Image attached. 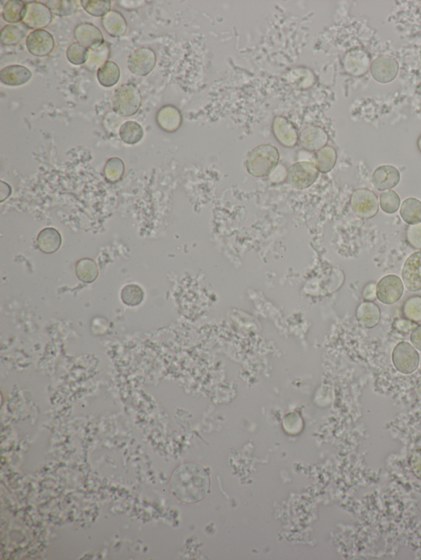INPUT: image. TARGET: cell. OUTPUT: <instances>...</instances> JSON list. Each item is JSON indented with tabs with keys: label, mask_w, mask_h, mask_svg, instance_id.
Listing matches in <instances>:
<instances>
[{
	"label": "cell",
	"mask_w": 421,
	"mask_h": 560,
	"mask_svg": "<svg viewBox=\"0 0 421 560\" xmlns=\"http://www.w3.org/2000/svg\"><path fill=\"white\" fill-rule=\"evenodd\" d=\"M370 57L365 50L352 49L345 54L343 66L348 74L353 77H363L370 69Z\"/></svg>",
	"instance_id": "13"
},
{
	"label": "cell",
	"mask_w": 421,
	"mask_h": 560,
	"mask_svg": "<svg viewBox=\"0 0 421 560\" xmlns=\"http://www.w3.org/2000/svg\"><path fill=\"white\" fill-rule=\"evenodd\" d=\"M400 215L408 224L421 222V202L416 198H408L403 200Z\"/></svg>",
	"instance_id": "25"
},
{
	"label": "cell",
	"mask_w": 421,
	"mask_h": 560,
	"mask_svg": "<svg viewBox=\"0 0 421 560\" xmlns=\"http://www.w3.org/2000/svg\"><path fill=\"white\" fill-rule=\"evenodd\" d=\"M362 296L365 302H374L377 299V284L374 282L367 283L362 291Z\"/></svg>",
	"instance_id": "40"
},
{
	"label": "cell",
	"mask_w": 421,
	"mask_h": 560,
	"mask_svg": "<svg viewBox=\"0 0 421 560\" xmlns=\"http://www.w3.org/2000/svg\"><path fill=\"white\" fill-rule=\"evenodd\" d=\"M352 211L361 219H372L378 212V200L374 192L360 188L353 192L351 198Z\"/></svg>",
	"instance_id": "6"
},
{
	"label": "cell",
	"mask_w": 421,
	"mask_h": 560,
	"mask_svg": "<svg viewBox=\"0 0 421 560\" xmlns=\"http://www.w3.org/2000/svg\"><path fill=\"white\" fill-rule=\"evenodd\" d=\"M28 51L36 57H47L55 49L54 36L45 30H34L29 33L26 40Z\"/></svg>",
	"instance_id": "11"
},
{
	"label": "cell",
	"mask_w": 421,
	"mask_h": 560,
	"mask_svg": "<svg viewBox=\"0 0 421 560\" xmlns=\"http://www.w3.org/2000/svg\"><path fill=\"white\" fill-rule=\"evenodd\" d=\"M402 312L407 320L415 323L421 321V296H412L403 304Z\"/></svg>",
	"instance_id": "36"
},
{
	"label": "cell",
	"mask_w": 421,
	"mask_h": 560,
	"mask_svg": "<svg viewBox=\"0 0 421 560\" xmlns=\"http://www.w3.org/2000/svg\"><path fill=\"white\" fill-rule=\"evenodd\" d=\"M61 235L56 229L47 228L41 231L37 237L38 248L45 253L51 254L57 252L60 248Z\"/></svg>",
	"instance_id": "23"
},
{
	"label": "cell",
	"mask_w": 421,
	"mask_h": 560,
	"mask_svg": "<svg viewBox=\"0 0 421 560\" xmlns=\"http://www.w3.org/2000/svg\"><path fill=\"white\" fill-rule=\"evenodd\" d=\"M401 175L395 166L385 165L378 167L372 174V183L378 191L390 190L398 186Z\"/></svg>",
	"instance_id": "16"
},
{
	"label": "cell",
	"mask_w": 421,
	"mask_h": 560,
	"mask_svg": "<svg viewBox=\"0 0 421 560\" xmlns=\"http://www.w3.org/2000/svg\"><path fill=\"white\" fill-rule=\"evenodd\" d=\"M81 5L87 14L95 18H104L111 11L110 0H82Z\"/></svg>",
	"instance_id": "31"
},
{
	"label": "cell",
	"mask_w": 421,
	"mask_h": 560,
	"mask_svg": "<svg viewBox=\"0 0 421 560\" xmlns=\"http://www.w3.org/2000/svg\"><path fill=\"white\" fill-rule=\"evenodd\" d=\"M418 149L420 150V152L421 153V135L420 136V137L418 139Z\"/></svg>",
	"instance_id": "44"
},
{
	"label": "cell",
	"mask_w": 421,
	"mask_h": 560,
	"mask_svg": "<svg viewBox=\"0 0 421 560\" xmlns=\"http://www.w3.org/2000/svg\"><path fill=\"white\" fill-rule=\"evenodd\" d=\"M156 119L158 126L168 132H177L182 124L181 111L170 104L161 107L158 110Z\"/></svg>",
	"instance_id": "19"
},
{
	"label": "cell",
	"mask_w": 421,
	"mask_h": 560,
	"mask_svg": "<svg viewBox=\"0 0 421 560\" xmlns=\"http://www.w3.org/2000/svg\"><path fill=\"white\" fill-rule=\"evenodd\" d=\"M394 327L400 332L407 334L412 331L416 327V325L413 321L407 319H398L395 320Z\"/></svg>",
	"instance_id": "41"
},
{
	"label": "cell",
	"mask_w": 421,
	"mask_h": 560,
	"mask_svg": "<svg viewBox=\"0 0 421 560\" xmlns=\"http://www.w3.org/2000/svg\"><path fill=\"white\" fill-rule=\"evenodd\" d=\"M273 131L275 137L285 148H293L297 145L299 135L293 123L282 116L273 120Z\"/></svg>",
	"instance_id": "15"
},
{
	"label": "cell",
	"mask_w": 421,
	"mask_h": 560,
	"mask_svg": "<svg viewBox=\"0 0 421 560\" xmlns=\"http://www.w3.org/2000/svg\"><path fill=\"white\" fill-rule=\"evenodd\" d=\"M32 78V73L22 65L7 66L0 72V80L3 84L20 86L27 84Z\"/></svg>",
	"instance_id": "18"
},
{
	"label": "cell",
	"mask_w": 421,
	"mask_h": 560,
	"mask_svg": "<svg viewBox=\"0 0 421 560\" xmlns=\"http://www.w3.org/2000/svg\"><path fill=\"white\" fill-rule=\"evenodd\" d=\"M280 154L276 146L265 144L257 146L249 154L246 167L253 177L269 176L277 169Z\"/></svg>",
	"instance_id": "2"
},
{
	"label": "cell",
	"mask_w": 421,
	"mask_h": 560,
	"mask_svg": "<svg viewBox=\"0 0 421 560\" xmlns=\"http://www.w3.org/2000/svg\"><path fill=\"white\" fill-rule=\"evenodd\" d=\"M141 106V91L132 82L120 86L112 98V107L116 115L128 118L139 111Z\"/></svg>",
	"instance_id": "3"
},
{
	"label": "cell",
	"mask_w": 421,
	"mask_h": 560,
	"mask_svg": "<svg viewBox=\"0 0 421 560\" xmlns=\"http://www.w3.org/2000/svg\"><path fill=\"white\" fill-rule=\"evenodd\" d=\"M27 8V4L21 0H10L3 8V19L10 24L23 23Z\"/></svg>",
	"instance_id": "24"
},
{
	"label": "cell",
	"mask_w": 421,
	"mask_h": 560,
	"mask_svg": "<svg viewBox=\"0 0 421 560\" xmlns=\"http://www.w3.org/2000/svg\"><path fill=\"white\" fill-rule=\"evenodd\" d=\"M319 175L315 163L299 161L291 165L286 172V181L295 189L303 190L316 182Z\"/></svg>",
	"instance_id": "4"
},
{
	"label": "cell",
	"mask_w": 421,
	"mask_h": 560,
	"mask_svg": "<svg viewBox=\"0 0 421 560\" xmlns=\"http://www.w3.org/2000/svg\"><path fill=\"white\" fill-rule=\"evenodd\" d=\"M299 140L304 149L308 152H319L327 145L329 137L322 128L310 126L302 130Z\"/></svg>",
	"instance_id": "17"
},
{
	"label": "cell",
	"mask_w": 421,
	"mask_h": 560,
	"mask_svg": "<svg viewBox=\"0 0 421 560\" xmlns=\"http://www.w3.org/2000/svg\"><path fill=\"white\" fill-rule=\"evenodd\" d=\"M29 28L23 23L10 24L2 29L0 33V41L4 45H16L28 36Z\"/></svg>",
	"instance_id": "22"
},
{
	"label": "cell",
	"mask_w": 421,
	"mask_h": 560,
	"mask_svg": "<svg viewBox=\"0 0 421 560\" xmlns=\"http://www.w3.org/2000/svg\"><path fill=\"white\" fill-rule=\"evenodd\" d=\"M47 5L53 15L68 16L76 14L78 5L74 0H52L47 1Z\"/></svg>",
	"instance_id": "32"
},
{
	"label": "cell",
	"mask_w": 421,
	"mask_h": 560,
	"mask_svg": "<svg viewBox=\"0 0 421 560\" xmlns=\"http://www.w3.org/2000/svg\"><path fill=\"white\" fill-rule=\"evenodd\" d=\"M120 67L113 61H107L98 71V80L104 87H112L117 84L120 79Z\"/></svg>",
	"instance_id": "26"
},
{
	"label": "cell",
	"mask_w": 421,
	"mask_h": 560,
	"mask_svg": "<svg viewBox=\"0 0 421 560\" xmlns=\"http://www.w3.org/2000/svg\"><path fill=\"white\" fill-rule=\"evenodd\" d=\"M406 238L411 248L421 250V222L408 226Z\"/></svg>",
	"instance_id": "38"
},
{
	"label": "cell",
	"mask_w": 421,
	"mask_h": 560,
	"mask_svg": "<svg viewBox=\"0 0 421 560\" xmlns=\"http://www.w3.org/2000/svg\"><path fill=\"white\" fill-rule=\"evenodd\" d=\"M157 54L153 49L141 47L133 51L128 57V68L133 74L146 77L155 68Z\"/></svg>",
	"instance_id": "7"
},
{
	"label": "cell",
	"mask_w": 421,
	"mask_h": 560,
	"mask_svg": "<svg viewBox=\"0 0 421 560\" xmlns=\"http://www.w3.org/2000/svg\"><path fill=\"white\" fill-rule=\"evenodd\" d=\"M73 35L78 43L90 50L98 49L106 43L102 32L91 23L78 25L74 29Z\"/></svg>",
	"instance_id": "14"
},
{
	"label": "cell",
	"mask_w": 421,
	"mask_h": 560,
	"mask_svg": "<svg viewBox=\"0 0 421 560\" xmlns=\"http://www.w3.org/2000/svg\"><path fill=\"white\" fill-rule=\"evenodd\" d=\"M410 465L414 475L421 480V450H416L411 454Z\"/></svg>",
	"instance_id": "39"
},
{
	"label": "cell",
	"mask_w": 421,
	"mask_h": 560,
	"mask_svg": "<svg viewBox=\"0 0 421 560\" xmlns=\"http://www.w3.org/2000/svg\"><path fill=\"white\" fill-rule=\"evenodd\" d=\"M337 154L336 150L331 145L324 146L317 152L315 165L319 172L327 174L330 172L336 165Z\"/></svg>",
	"instance_id": "27"
},
{
	"label": "cell",
	"mask_w": 421,
	"mask_h": 560,
	"mask_svg": "<svg viewBox=\"0 0 421 560\" xmlns=\"http://www.w3.org/2000/svg\"><path fill=\"white\" fill-rule=\"evenodd\" d=\"M27 12L23 23L34 30H44L52 24L54 15L47 4L39 2L27 3Z\"/></svg>",
	"instance_id": "10"
},
{
	"label": "cell",
	"mask_w": 421,
	"mask_h": 560,
	"mask_svg": "<svg viewBox=\"0 0 421 560\" xmlns=\"http://www.w3.org/2000/svg\"><path fill=\"white\" fill-rule=\"evenodd\" d=\"M416 394L420 397L421 399V379L419 380L418 383V386L416 388Z\"/></svg>",
	"instance_id": "43"
},
{
	"label": "cell",
	"mask_w": 421,
	"mask_h": 560,
	"mask_svg": "<svg viewBox=\"0 0 421 560\" xmlns=\"http://www.w3.org/2000/svg\"><path fill=\"white\" fill-rule=\"evenodd\" d=\"M356 317L363 327L372 329L380 321V308L373 302L362 303L357 308Z\"/></svg>",
	"instance_id": "21"
},
{
	"label": "cell",
	"mask_w": 421,
	"mask_h": 560,
	"mask_svg": "<svg viewBox=\"0 0 421 560\" xmlns=\"http://www.w3.org/2000/svg\"><path fill=\"white\" fill-rule=\"evenodd\" d=\"M404 284L398 275H387L377 283V299L385 305H393L401 299Z\"/></svg>",
	"instance_id": "8"
},
{
	"label": "cell",
	"mask_w": 421,
	"mask_h": 560,
	"mask_svg": "<svg viewBox=\"0 0 421 560\" xmlns=\"http://www.w3.org/2000/svg\"><path fill=\"white\" fill-rule=\"evenodd\" d=\"M209 488V475L203 467L195 463L181 466L172 476L173 494L183 503L198 502L207 495Z\"/></svg>",
	"instance_id": "1"
},
{
	"label": "cell",
	"mask_w": 421,
	"mask_h": 560,
	"mask_svg": "<svg viewBox=\"0 0 421 560\" xmlns=\"http://www.w3.org/2000/svg\"><path fill=\"white\" fill-rule=\"evenodd\" d=\"M110 56L111 47L106 43L98 49H91L89 60L85 65L86 68L91 72H94V71L98 72V69L106 64Z\"/></svg>",
	"instance_id": "29"
},
{
	"label": "cell",
	"mask_w": 421,
	"mask_h": 560,
	"mask_svg": "<svg viewBox=\"0 0 421 560\" xmlns=\"http://www.w3.org/2000/svg\"><path fill=\"white\" fill-rule=\"evenodd\" d=\"M144 292L141 287L136 284H128L121 291V299L128 306H137L143 302Z\"/></svg>",
	"instance_id": "37"
},
{
	"label": "cell",
	"mask_w": 421,
	"mask_h": 560,
	"mask_svg": "<svg viewBox=\"0 0 421 560\" xmlns=\"http://www.w3.org/2000/svg\"><path fill=\"white\" fill-rule=\"evenodd\" d=\"M144 132L143 128L135 121H128L122 124L120 129V137L124 143L135 145L143 139Z\"/></svg>",
	"instance_id": "28"
},
{
	"label": "cell",
	"mask_w": 421,
	"mask_h": 560,
	"mask_svg": "<svg viewBox=\"0 0 421 560\" xmlns=\"http://www.w3.org/2000/svg\"><path fill=\"white\" fill-rule=\"evenodd\" d=\"M67 58L73 65H86L90 57V50L78 43L69 45L66 52Z\"/></svg>",
	"instance_id": "33"
},
{
	"label": "cell",
	"mask_w": 421,
	"mask_h": 560,
	"mask_svg": "<svg viewBox=\"0 0 421 560\" xmlns=\"http://www.w3.org/2000/svg\"><path fill=\"white\" fill-rule=\"evenodd\" d=\"M402 279L408 291L421 290V250L408 257L402 267Z\"/></svg>",
	"instance_id": "12"
},
{
	"label": "cell",
	"mask_w": 421,
	"mask_h": 560,
	"mask_svg": "<svg viewBox=\"0 0 421 560\" xmlns=\"http://www.w3.org/2000/svg\"><path fill=\"white\" fill-rule=\"evenodd\" d=\"M124 170L125 167L123 161L120 158L114 157L106 162L105 169H104V174H105V178L108 182L115 183L122 178Z\"/></svg>",
	"instance_id": "34"
},
{
	"label": "cell",
	"mask_w": 421,
	"mask_h": 560,
	"mask_svg": "<svg viewBox=\"0 0 421 560\" xmlns=\"http://www.w3.org/2000/svg\"><path fill=\"white\" fill-rule=\"evenodd\" d=\"M391 360L400 373L409 375L418 370L420 355L413 345L407 342H401L395 347Z\"/></svg>",
	"instance_id": "5"
},
{
	"label": "cell",
	"mask_w": 421,
	"mask_h": 560,
	"mask_svg": "<svg viewBox=\"0 0 421 560\" xmlns=\"http://www.w3.org/2000/svg\"><path fill=\"white\" fill-rule=\"evenodd\" d=\"M398 71V60L390 56H379L370 65V73L373 78L383 84L393 82L397 78Z\"/></svg>",
	"instance_id": "9"
},
{
	"label": "cell",
	"mask_w": 421,
	"mask_h": 560,
	"mask_svg": "<svg viewBox=\"0 0 421 560\" xmlns=\"http://www.w3.org/2000/svg\"><path fill=\"white\" fill-rule=\"evenodd\" d=\"M410 340L414 348L421 352V325H416V327L412 330Z\"/></svg>",
	"instance_id": "42"
},
{
	"label": "cell",
	"mask_w": 421,
	"mask_h": 560,
	"mask_svg": "<svg viewBox=\"0 0 421 560\" xmlns=\"http://www.w3.org/2000/svg\"><path fill=\"white\" fill-rule=\"evenodd\" d=\"M76 273L78 279L82 282L93 283L97 279L99 271L94 261L84 258L78 262Z\"/></svg>",
	"instance_id": "30"
},
{
	"label": "cell",
	"mask_w": 421,
	"mask_h": 560,
	"mask_svg": "<svg viewBox=\"0 0 421 560\" xmlns=\"http://www.w3.org/2000/svg\"><path fill=\"white\" fill-rule=\"evenodd\" d=\"M102 25L104 30L115 38H119L127 32V21L121 12L116 10H111L109 14L104 16Z\"/></svg>",
	"instance_id": "20"
},
{
	"label": "cell",
	"mask_w": 421,
	"mask_h": 560,
	"mask_svg": "<svg viewBox=\"0 0 421 560\" xmlns=\"http://www.w3.org/2000/svg\"><path fill=\"white\" fill-rule=\"evenodd\" d=\"M379 204L383 212L391 215L398 211L401 200L397 192L387 190L382 192L379 196Z\"/></svg>",
	"instance_id": "35"
}]
</instances>
